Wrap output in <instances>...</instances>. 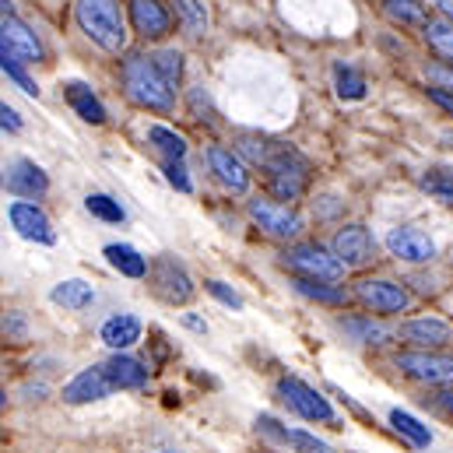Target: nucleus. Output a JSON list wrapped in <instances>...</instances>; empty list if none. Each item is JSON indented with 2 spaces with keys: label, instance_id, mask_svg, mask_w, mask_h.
<instances>
[{
  "label": "nucleus",
  "instance_id": "obj_13",
  "mask_svg": "<svg viewBox=\"0 0 453 453\" xmlns=\"http://www.w3.org/2000/svg\"><path fill=\"white\" fill-rule=\"evenodd\" d=\"M7 215H11V226H14V232H18L21 239H32V242H42V246H53V242H57L53 222L46 219L42 208H35V204H28V201H14V204L7 208Z\"/></svg>",
  "mask_w": 453,
  "mask_h": 453
},
{
  "label": "nucleus",
  "instance_id": "obj_4",
  "mask_svg": "<svg viewBox=\"0 0 453 453\" xmlns=\"http://www.w3.org/2000/svg\"><path fill=\"white\" fill-rule=\"evenodd\" d=\"M285 267L296 271V278H313V281H341L344 278V264L334 250L320 246V242H299L285 253Z\"/></svg>",
  "mask_w": 453,
  "mask_h": 453
},
{
  "label": "nucleus",
  "instance_id": "obj_6",
  "mask_svg": "<svg viewBox=\"0 0 453 453\" xmlns=\"http://www.w3.org/2000/svg\"><path fill=\"white\" fill-rule=\"evenodd\" d=\"M397 369L418 383H429V387H450L453 383V355L443 351H401L397 355Z\"/></svg>",
  "mask_w": 453,
  "mask_h": 453
},
{
  "label": "nucleus",
  "instance_id": "obj_8",
  "mask_svg": "<svg viewBox=\"0 0 453 453\" xmlns=\"http://www.w3.org/2000/svg\"><path fill=\"white\" fill-rule=\"evenodd\" d=\"M151 288H155L158 299H165L173 306L194 299V281H190L187 267L180 260H173V257H158L151 264Z\"/></svg>",
  "mask_w": 453,
  "mask_h": 453
},
{
  "label": "nucleus",
  "instance_id": "obj_34",
  "mask_svg": "<svg viewBox=\"0 0 453 453\" xmlns=\"http://www.w3.org/2000/svg\"><path fill=\"white\" fill-rule=\"evenodd\" d=\"M85 208H88V215H96V219H103L110 226H119L127 219V211L119 208V201H113L110 194H88L85 197Z\"/></svg>",
  "mask_w": 453,
  "mask_h": 453
},
{
  "label": "nucleus",
  "instance_id": "obj_43",
  "mask_svg": "<svg viewBox=\"0 0 453 453\" xmlns=\"http://www.w3.org/2000/svg\"><path fill=\"white\" fill-rule=\"evenodd\" d=\"M183 324H187V327H190V331H208V327H204V324H201V320H197V317H183Z\"/></svg>",
  "mask_w": 453,
  "mask_h": 453
},
{
  "label": "nucleus",
  "instance_id": "obj_19",
  "mask_svg": "<svg viewBox=\"0 0 453 453\" xmlns=\"http://www.w3.org/2000/svg\"><path fill=\"white\" fill-rule=\"evenodd\" d=\"M130 21L144 39H162L169 32V14L158 0H130Z\"/></svg>",
  "mask_w": 453,
  "mask_h": 453
},
{
  "label": "nucleus",
  "instance_id": "obj_16",
  "mask_svg": "<svg viewBox=\"0 0 453 453\" xmlns=\"http://www.w3.org/2000/svg\"><path fill=\"white\" fill-rule=\"evenodd\" d=\"M397 338L411 341V344H418L422 351H429V348L450 344L453 327L447 320H440V317H415V320H404V324L397 327Z\"/></svg>",
  "mask_w": 453,
  "mask_h": 453
},
{
  "label": "nucleus",
  "instance_id": "obj_11",
  "mask_svg": "<svg viewBox=\"0 0 453 453\" xmlns=\"http://www.w3.org/2000/svg\"><path fill=\"white\" fill-rule=\"evenodd\" d=\"M387 250H390L397 260H408V264H429V260L436 257V242L415 226L390 228V235H387Z\"/></svg>",
  "mask_w": 453,
  "mask_h": 453
},
{
  "label": "nucleus",
  "instance_id": "obj_45",
  "mask_svg": "<svg viewBox=\"0 0 453 453\" xmlns=\"http://www.w3.org/2000/svg\"><path fill=\"white\" fill-rule=\"evenodd\" d=\"M443 137H447V141H450V144H453V130H447V134H443Z\"/></svg>",
  "mask_w": 453,
  "mask_h": 453
},
{
  "label": "nucleus",
  "instance_id": "obj_26",
  "mask_svg": "<svg viewBox=\"0 0 453 453\" xmlns=\"http://www.w3.org/2000/svg\"><path fill=\"white\" fill-rule=\"evenodd\" d=\"M383 14L397 25H418V28H426L433 21L422 0H383Z\"/></svg>",
  "mask_w": 453,
  "mask_h": 453
},
{
  "label": "nucleus",
  "instance_id": "obj_31",
  "mask_svg": "<svg viewBox=\"0 0 453 453\" xmlns=\"http://www.w3.org/2000/svg\"><path fill=\"white\" fill-rule=\"evenodd\" d=\"M422 32H426V42H429L440 57H447L453 64V21L450 18H433Z\"/></svg>",
  "mask_w": 453,
  "mask_h": 453
},
{
  "label": "nucleus",
  "instance_id": "obj_37",
  "mask_svg": "<svg viewBox=\"0 0 453 453\" xmlns=\"http://www.w3.org/2000/svg\"><path fill=\"white\" fill-rule=\"evenodd\" d=\"M204 288H208L215 299H222L226 306H232V310H242V296H239V292H232L226 281H215V278H211V281H204Z\"/></svg>",
  "mask_w": 453,
  "mask_h": 453
},
{
  "label": "nucleus",
  "instance_id": "obj_3",
  "mask_svg": "<svg viewBox=\"0 0 453 453\" xmlns=\"http://www.w3.org/2000/svg\"><path fill=\"white\" fill-rule=\"evenodd\" d=\"M74 21L106 53H119L127 46V28L116 0H74Z\"/></svg>",
  "mask_w": 453,
  "mask_h": 453
},
{
  "label": "nucleus",
  "instance_id": "obj_30",
  "mask_svg": "<svg viewBox=\"0 0 453 453\" xmlns=\"http://www.w3.org/2000/svg\"><path fill=\"white\" fill-rule=\"evenodd\" d=\"M173 11L180 18V25L190 32V35H201L208 28V11L201 0H173Z\"/></svg>",
  "mask_w": 453,
  "mask_h": 453
},
{
  "label": "nucleus",
  "instance_id": "obj_20",
  "mask_svg": "<svg viewBox=\"0 0 453 453\" xmlns=\"http://www.w3.org/2000/svg\"><path fill=\"white\" fill-rule=\"evenodd\" d=\"M103 365H106L110 380L116 383V390H141V387H148V365L130 358V355H123V351H116L113 358L103 362Z\"/></svg>",
  "mask_w": 453,
  "mask_h": 453
},
{
  "label": "nucleus",
  "instance_id": "obj_23",
  "mask_svg": "<svg viewBox=\"0 0 453 453\" xmlns=\"http://www.w3.org/2000/svg\"><path fill=\"white\" fill-rule=\"evenodd\" d=\"M53 303L64 306V310L81 313V310H88V306L96 303V288H92L88 281H81V278H67V281H60V285L53 288Z\"/></svg>",
  "mask_w": 453,
  "mask_h": 453
},
{
  "label": "nucleus",
  "instance_id": "obj_22",
  "mask_svg": "<svg viewBox=\"0 0 453 453\" xmlns=\"http://www.w3.org/2000/svg\"><path fill=\"white\" fill-rule=\"evenodd\" d=\"M64 96H67V106L81 116L85 123H106V106L99 103V96L85 81H67Z\"/></svg>",
  "mask_w": 453,
  "mask_h": 453
},
{
  "label": "nucleus",
  "instance_id": "obj_15",
  "mask_svg": "<svg viewBox=\"0 0 453 453\" xmlns=\"http://www.w3.org/2000/svg\"><path fill=\"white\" fill-rule=\"evenodd\" d=\"M4 187L14 194V197H42L50 190V180L46 173L32 162V158H14L7 169H4Z\"/></svg>",
  "mask_w": 453,
  "mask_h": 453
},
{
  "label": "nucleus",
  "instance_id": "obj_10",
  "mask_svg": "<svg viewBox=\"0 0 453 453\" xmlns=\"http://www.w3.org/2000/svg\"><path fill=\"white\" fill-rule=\"evenodd\" d=\"M250 219L264 228L267 235H274V239H292V235L303 232V219L292 208L274 204V201H264V197L250 201Z\"/></svg>",
  "mask_w": 453,
  "mask_h": 453
},
{
  "label": "nucleus",
  "instance_id": "obj_38",
  "mask_svg": "<svg viewBox=\"0 0 453 453\" xmlns=\"http://www.w3.org/2000/svg\"><path fill=\"white\" fill-rule=\"evenodd\" d=\"M165 180H169L176 190H183V194H190V190H194V183H190V176H187L183 162H165Z\"/></svg>",
  "mask_w": 453,
  "mask_h": 453
},
{
  "label": "nucleus",
  "instance_id": "obj_39",
  "mask_svg": "<svg viewBox=\"0 0 453 453\" xmlns=\"http://www.w3.org/2000/svg\"><path fill=\"white\" fill-rule=\"evenodd\" d=\"M429 78L440 88H453V64H429Z\"/></svg>",
  "mask_w": 453,
  "mask_h": 453
},
{
  "label": "nucleus",
  "instance_id": "obj_18",
  "mask_svg": "<svg viewBox=\"0 0 453 453\" xmlns=\"http://www.w3.org/2000/svg\"><path fill=\"white\" fill-rule=\"evenodd\" d=\"M208 165L219 176V183H226L232 194H246L250 190V173H246V165L228 148H219V144L208 148Z\"/></svg>",
  "mask_w": 453,
  "mask_h": 453
},
{
  "label": "nucleus",
  "instance_id": "obj_46",
  "mask_svg": "<svg viewBox=\"0 0 453 453\" xmlns=\"http://www.w3.org/2000/svg\"><path fill=\"white\" fill-rule=\"evenodd\" d=\"M162 453H176V450H162Z\"/></svg>",
  "mask_w": 453,
  "mask_h": 453
},
{
  "label": "nucleus",
  "instance_id": "obj_21",
  "mask_svg": "<svg viewBox=\"0 0 453 453\" xmlns=\"http://www.w3.org/2000/svg\"><path fill=\"white\" fill-rule=\"evenodd\" d=\"M99 338H103L106 348H113V351H127L130 344L141 341V320L130 317V313H116V317H110L99 327Z\"/></svg>",
  "mask_w": 453,
  "mask_h": 453
},
{
  "label": "nucleus",
  "instance_id": "obj_14",
  "mask_svg": "<svg viewBox=\"0 0 453 453\" xmlns=\"http://www.w3.org/2000/svg\"><path fill=\"white\" fill-rule=\"evenodd\" d=\"M334 253L341 257L344 267H365L376 260V239L365 232L362 226H344L334 235Z\"/></svg>",
  "mask_w": 453,
  "mask_h": 453
},
{
  "label": "nucleus",
  "instance_id": "obj_12",
  "mask_svg": "<svg viewBox=\"0 0 453 453\" xmlns=\"http://www.w3.org/2000/svg\"><path fill=\"white\" fill-rule=\"evenodd\" d=\"M116 390V383L110 380L106 365H88L81 369L67 387H64V401L67 404H88V401H103Z\"/></svg>",
  "mask_w": 453,
  "mask_h": 453
},
{
  "label": "nucleus",
  "instance_id": "obj_33",
  "mask_svg": "<svg viewBox=\"0 0 453 453\" xmlns=\"http://www.w3.org/2000/svg\"><path fill=\"white\" fill-rule=\"evenodd\" d=\"M334 85H338L341 99H365V78L351 64H338L334 67Z\"/></svg>",
  "mask_w": 453,
  "mask_h": 453
},
{
  "label": "nucleus",
  "instance_id": "obj_24",
  "mask_svg": "<svg viewBox=\"0 0 453 453\" xmlns=\"http://www.w3.org/2000/svg\"><path fill=\"white\" fill-rule=\"evenodd\" d=\"M103 253H106L110 267L119 271L123 278H144V274H148V260H144L130 242H110Z\"/></svg>",
  "mask_w": 453,
  "mask_h": 453
},
{
  "label": "nucleus",
  "instance_id": "obj_44",
  "mask_svg": "<svg viewBox=\"0 0 453 453\" xmlns=\"http://www.w3.org/2000/svg\"><path fill=\"white\" fill-rule=\"evenodd\" d=\"M443 404H447V408L453 411V390H450V394H443Z\"/></svg>",
  "mask_w": 453,
  "mask_h": 453
},
{
  "label": "nucleus",
  "instance_id": "obj_27",
  "mask_svg": "<svg viewBox=\"0 0 453 453\" xmlns=\"http://www.w3.org/2000/svg\"><path fill=\"white\" fill-rule=\"evenodd\" d=\"M292 285H296V292H299V296L317 299V303H324V306H344V303H348V292H344L341 285L313 281V278H296Z\"/></svg>",
  "mask_w": 453,
  "mask_h": 453
},
{
  "label": "nucleus",
  "instance_id": "obj_5",
  "mask_svg": "<svg viewBox=\"0 0 453 453\" xmlns=\"http://www.w3.org/2000/svg\"><path fill=\"white\" fill-rule=\"evenodd\" d=\"M278 397L296 411V415H303V418H310V422H324V426H338V411L327 404V397L320 394V390H313L310 383H303V380H296V376H285V380H278Z\"/></svg>",
  "mask_w": 453,
  "mask_h": 453
},
{
  "label": "nucleus",
  "instance_id": "obj_17",
  "mask_svg": "<svg viewBox=\"0 0 453 453\" xmlns=\"http://www.w3.org/2000/svg\"><path fill=\"white\" fill-rule=\"evenodd\" d=\"M271 440H278V443H285V447H292V453H334L331 443H324V440H317L313 433H306V429H288V426H281V422H274V418H260L257 422Z\"/></svg>",
  "mask_w": 453,
  "mask_h": 453
},
{
  "label": "nucleus",
  "instance_id": "obj_9",
  "mask_svg": "<svg viewBox=\"0 0 453 453\" xmlns=\"http://www.w3.org/2000/svg\"><path fill=\"white\" fill-rule=\"evenodd\" d=\"M0 57H11L18 64H39L46 57V50H42L39 35L11 14V18L0 21Z\"/></svg>",
  "mask_w": 453,
  "mask_h": 453
},
{
  "label": "nucleus",
  "instance_id": "obj_1",
  "mask_svg": "<svg viewBox=\"0 0 453 453\" xmlns=\"http://www.w3.org/2000/svg\"><path fill=\"white\" fill-rule=\"evenodd\" d=\"M239 151L250 155V162L267 169V187L278 201H296L306 194L313 165L306 155L281 141H264V137H239Z\"/></svg>",
  "mask_w": 453,
  "mask_h": 453
},
{
  "label": "nucleus",
  "instance_id": "obj_32",
  "mask_svg": "<svg viewBox=\"0 0 453 453\" xmlns=\"http://www.w3.org/2000/svg\"><path fill=\"white\" fill-rule=\"evenodd\" d=\"M422 190H426L433 201H440V204L453 208V173L450 169H429V173L422 176Z\"/></svg>",
  "mask_w": 453,
  "mask_h": 453
},
{
  "label": "nucleus",
  "instance_id": "obj_36",
  "mask_svg": "<svg viewBox=\"0 0 453 453\" xmlns=\"http://www.w3.org/2000/svg\"><path fill=\"white\" fill-rule=\"evenodd\" d=\"M0 67H4V74H7V78H11V81H14V85L25 92V96H39L35 81H32V78H28V74L18 67V60H11V57H0Z\"/></svg>",
  "mask_w": 453,
  "mask_h": 453
},
{
  "label": "nucleus",
  "instance_id": "obj_40",
  "mask_svg": "<svg viewBox=\"0 0 453 453\" xmlns=\"http://www.w3.org/2000/svg\"><path fill=\"white\" fill-rule=\"evenodd\" d=\"M429 99H433V103H440L443 110H450L453 113V92H447V88H440V85H436V88H429Z\"/></svg>",
  "mask_w": 453,
  "mask_h": 453
},
{
  "label": "nucleus",
  "instance_id": "obj_35",
  "mask_svg": "<svg viewBox=\"0 0 453 453\" xmlns=\"http://www.w3.org/2000/svg\"><path fill=\"white\" fill-rule=\"evenodd\" d=\"M151 57H155L158 71H162L173 85H180V78H183V57H180V50H158V53H151Z\"/></svg>",
  "mask_w": 453,
  "mask_h": 453
},
{
  "label": "nucleus",
  "instance_id": "obj_41",
  "mask_svg": "<svg viewBox=\"0 0 453 453\" xmlns=\"http://www.w3.org/2000/svg\"><path fill=\"white\" fill-rule=\"evenodd\" d=\"M0 123H4V130H18V127H21V119H18V113H14V110H11L7 103L0 106Z\"/></svg>",
  "mask_w": 453,
  "mask_h": 453
},
{
  "label": "nucleus",
  "instance_id": "obj_25",
  "mask_svg": "<svg viewBox=\"0 0 453 453\" xmlns=\"http://www.w3.org/2000/svg\"><path fill=\"white\" fill-rule=\"evenodd\" d=\"M390 426H394L411 447H418V450H429V447H433V433H429V426H422L415 415L394 408V411H390Z\"/></svg>",
  "mask_w": 453,
  "mask_h": 453
},
{
  "label": "nucleus",
  "instance_id": "obj_2",
  "mask_svg": "<svg viewBox=\"0 0 453 453\" xmlns=\"http://www.w3.org/2000/svg\"><path fill=\"white\" fill-rule=\"evenodd\" d=\"M123 88L127 96L144 106V110H158V113H169L173 103H176V85L158 71L155 57H144V53H130L123 60Z\"/></svg>",
  "mask_w": 453,
  "mask_h": 453
},
{
  "label": "nucleus",
  "instance_id": "obj_28",
  "mask_svg": "<svg viewBox=\"0 0 453 453\" xmlns=\"http://www.w3.org/2000/svg\"><path fill=\"white\" fill-rule=\"evenodd\" d=\"M341 331H348L351 341H358V344H387V341L394 338L390 327L372 324V320H362V317H348V320H341Z\"/></svg>",
  "mask_w": 453,
  "mask_h": 453
},
{
  "label": "nucleus",
  "instance_id": "obj_42",
  "mask_svg": "<svg viewBox=\"0 0 453 453\" xmlns=\"http://www.w3.org/2000/svg\"><path fill=\"white\" fill-rule=\"evenodd\" d=\"M433 4H436V7H440V11L453 21V0H433Z\"/></svg>",
  "mask_w": 453,
  "mask_h": 453
},
{
  "label": "nucleus",
  "instance_id": "obj_7",
  "mask_svg": "<svg viewBox=\"0 0 453 453\" xmlns=\"http://www.w3.org/2000/svg\"><path fill=\"white\" fill-rule=\"evenodd\" d=\"M355 299L372 313H404L411 306V292L387 278H362L355 281Z\"/></svg>",
  "mask_w": 453,
  "mask_h": 453
},
{
  "label": "nucleus",
  "instance_id": "obj_29",
  "mask_svg": "<svg viewBox=\"0 0 453 453\" xmlns=\"http://www.w3.org/2000/svg\"><path fill=\"white\" fill-rule=\"evenodd\" d=\"M148 137H151V144L165 155V162H183V155H187V141H183L180 134H173L169 127H158V123H155V127L148 130Z\"/></svg>",
  "mask_w": 453,
  "mask_h": 453
}]
</instances>
